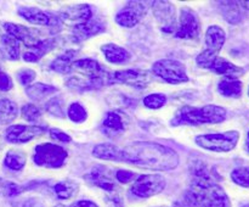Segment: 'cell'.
<instances>
[{"instance_id":"obj_1","label":"cell","mask_w":249,"mask_h":207,"mask_svg":"<svg viewBox=\"0 0 249 207\" xmlns=\"http://www.w3.org/2000/svg\"><path fill=\"white\" fill-rule=\"evenodd\" d=\"M121 161L151 170H170L179 165V156L160 144L136 141L121 149Z\"/></svg>"},{"instance_id":"obj_2","label":"cell","mask_w":249,"mask_h":207,"mask_svg":"<svg viewBox=\"0 0 249 207\" xmlns=\"http://www.w3.org/2000/svg\"><path fill=\"white\" fill-rule=\"evenodd\" d=\"M185 202L190 207H231L226 192L212 179L203 166L195 172V179L185 195Z\"/></svg>"},{"instance_id":"obj_3","label":"cell","mask_w":249,"mask_h":207,"mask_svg":"<svg viewBox=\"0 0 249 207\" xmlns=\"http://www.w3.org/2000/svg\"><path fill=\"white\" fill-rule=\"evenodd\" d=\"M226 119V110L216 105H206L203 107L185 106L177 112L172 121L173 126L180 124H204L221 123Z\"/></svg>"},{"instance_id":"obj_4","label":"cell","mask_w":249,"mask_h":207,"mask_svg":"<svg viewBox=\"0 0 249 207\" xmlns=\"http://www.w3.org/2000/svg\"><path fill=\"white\" fill-rule=\"evenodd\" d=\"M240 139L237 131L225 132V133L202 134L196 136V144L202 149L215 152H228L236 148Z\"/></svg>"},{"instance_id":"obj_5","label":"cell","mask_w":249,"mask_h":207,"mask_svg":"<svg viewBox=\"0 0 249 207\" xmlns=\"http://www.w3.org/2000/svg\"><path fill=\"white\" fill-rule=\"evenodd\" d=\"M67 158V151L56 144L45 143L36 146L33 160L36 165L46 168H58Z\"/></svg>"},{"instance_id":"obj_6","label":"cell","mask_w":249,"mask_h":207,"mask_svg":"<svg viewBox=\"0 0 249 207\" xmlns=\"http://www.w3.org/2000/svg\"><path fill=\"white\" fill-rule=\"evenodd\" d=\"M152 72L170 84H180L189 80L186 68L177 60H160L152 65Z\"/></svg>"},{"instance_id":"obj_7","label":"cell","mask_w":249,"mask_h":207,"mask_svg":"<svg viewBox=\"0 0 249 207\" xmlns=\"http://www.w3.org/2000/svg\"><path fill=\"white\" fill-rule=\"evenodd\" d=\"M165 188V179L160 174L140 175L131 187V191L139 197H151L162 192Z\"/></svg>"},{"instance_id":"obj_8","label":"cell","mask_w":249,"mask_h":207,"mask_svg":"<svg viewBox=\"0 0 249 207\" xmlns=\"http://www.w3.org/2000/svg\"><path fill=\"white\" fill-rule=\"evenodd\" d=\"M201 26L196 12L190 7H182L180 12V22L175 36L181 39L198 38Z\"/></svg>"},{"instance_id":"obj_9","label":"cell","mask_w":249,"mask_h":207,"mask_svg":"<svg viewBox=\"0 0 249 207\" xmlns=\"http://www.w3.org/2000/svg\"><path fill=\"white\" fill-rule=\"evenodd\" d=\"M152 80L150 72L143 70H124L109 75V83L118 82L135 88H146Z\"/></svg>"},{"instance_id":"obj_10","label":"cell","mask_w":249,"mask_h":207,"mask_svg":"<svg viewBox=\"0 0 249 207\" xmlns=\"http://www.w3.org/2000/svg\"><path fill=\"white\" fill-rule=\"evenodd\" d=\"M44 132H45L44 127L17 124V126H11L6 129L5 138L11 144H23L41 135Z\"/></svg>"},{"instance_id":"obj_11","label":"cell","mask_w":249,"mask_h":207,"mask_svg":"<svg viewBox=\"0 0 249 207\" xmlns=\"http://www.w3.org/2000/svg\"><path fill=\"white\" fill-rule=\"evenodd\" d=\"M146 14V6L143 2L140 1H129L126 6H124L118 14L116 15L117 23L123 27L136 26Z\"/></svg>"},{"instance_id":"obj_12","label":"cell","mask_w":249,"mask_h":207,"mask_svg":"<svg viewBox=\"0 0 249 207\" xmlns=\"http://www.w3.org/2000/svg\"><path fill=\"white\" fill-rule=\"evenodd\" d=\"M91 16V9L89 5H75V6H68L63 9L58 14V19L66 22H72V23L82 24L88 22Z\"/></svg>"},{"instance_id":"obj_13","label":"cell","mask_w":249,"mask_h":207,"mask_svg":"<svg viewBox=\"0 0 249 207\" xmlns=\"http://www.w3.org/2000/svg\"><path fill=\"white\" fill-rule=\"evenodd\" d=\"M4 28L9 36H11L16 40L24 43L28 48H31V46H33L34 44H36L39 41L38 38L36 37V32L28 28V27H24L16 23H9L7 22V23H4Z\"/></svg>"},{"instance_id":"obj_14","label":"cell","mask_w":249,"mask_h":207,"mask_svg":"<svg viewBox=\"0 0 249 207\" xmlns=\"http://www.w3.org/2000/svg\"><path fill=\"white\" fill-rule=\"evenodd\" d=\"M153 5H155L153 9H155L156 17L163 26L164 31H172V28L174 29V6L167 1H156Z\"/></svg>"},{"instance_id":"obj_15","label":"cell","mask_w":249,"mask_h":207,"mask_svg":"<svg viewBox=\"0 0 249 207\" xmlns=\"http://www.w3.org/2000/svg\"><path fill=\"white\" fill-rule=\"evenodd\" d=\"M55 48V40L53 39H44L39 40L38 43L34 44L33 46L28 49L23 54V60L27 62H36L39 61L46 53L51 51Z\"/></svg>"},{"instance_id":"obj_16","label":"cell","mask_w":249,"mask_h":207,"mask_svg":"<svg viewBox=\"0 0 249 207\" xmlns=\"http://www.w3.org/2000/svg\"><path fill=\"white\" fill-rule=\"evenodd\" d=\"M208 70H212L213 72L218 73V75H226L228 78H235L237 77V75H241V73L243 72V68L238 67V66L233 65L230 61L225 60V58L223 57H219V56H216V57L212 61Z\"/></svg>"},{"instance_id":"obj_17","label":"cell","mask_w":249,"mask_h":207,"mask_svg":"<svg viewBox=\"0 0 249 207\" xmlns=\"http://www.w3.org/2000/svg\"><path fill=\"white\" fill-rule=\"evenodd\" d=\"M18 14L29 23L38 24V26H49L51 24V16L40 9L32 6H21L18 9Z\"/></svg>"},{"instance_id":"obj_18","label":"cell","mask_w":249,"mask_h":207,"mask_svg":"<svg viewBox=\"0 0 249 207\" xmlns=\"http://www.w3.org/2000/svg\"><path fill=\"white\" fill-rule=\"evenodd\" d=\"M102 31V24L94 19H89L82 24H77L72 29V38L74 41H82L89 37L95 36Z\"/></svg>"},{"instance_id":"obj_19","label":"cell","mask_w":249,"mask_h":207,"mask_svg":"<svg viewBox=\"0 0 249 207\" xmlns=\"http://www.w3.org/2000/svg\"><path fill=\"white\" fill-rule=\"evenodd\" d=\"M225 39V32L219 26H211L207 29L206 44L208 46V50L218 54L221 50V48H223Z\"/></svg>"},{"instance_id":"obj_20","label":"cell","mask_w":249,"mask_h":207,"mask_svg":"<svg viewBox=\"0 0 249 207\" xmlns=\"http://www.w3.org/2000/svg\"><path fill=\"white\" fill-rule=\"evenodd\" d=\"M101 50L105 54L106 60L111 63H123L130 57V54L117 44H105Z\"/></svg>"},{"instance_id":"obj_21","label":"cell","mask_w":249,"mask_h":207,"mask_svg":"<svg viewBox=\"0 0 249 207\" xmlns=\"http://www.w3.org/2000/svg\"><path fill=\"white\" fill-rule=\"evenodd\" d=\"M92 155L100 160L121 161V148L113 144H99L92 150Z\"/></svg>"},{"instance_id":"obj_22","label":"cell","mask_w":249,"mask_h":207,"mask_svg":"<svg viewBox=\"0 0 249 207\" xmlns=\"http://www.w3.org/2000/svg\"><path fill=\"white\" fill-rule=\"evenodd\" d=\"M102 129L108 135H116L124 131L123 118L117 112H108L102 123Z\"/></svg>"},{"instance_id":"obj_23","label":"cell","mask_w":249,"mask_h":207,"mask_svg":"<svg viewBox=\"0 0 249 207\" xmlns=\"http://www.w3.org/2000/svg\"><path fill=\"white\" fill-rule=\"evenodd\" d=\"M106 167H102V166H97L92 169V172L90 173V179L94 184H96L97 187H100L101 189L107 190V191H112V190L116 188L114 183L112 182L111 178L107 175L106 173Z\"/></svg>"},{"instance_id":"obj_24","label":"cell","mask_w":249,"mask_h":207,"mask_svg":"<svg viewBox=\"0 0 249 207\" xmlns=\"http://www.w3.org/2000/svg\"><path fill=\"white\" fill-rule=\"evenodd\" d=\"M57 92L55 87L49 84H44V83H36L33 85H28L27 87V95L31 97L33 101H40V100L45 99L46 96H49L53 93Z\"/></svg>"},{"instance_id":"obj_25","label":"cell","mask_w":249,"mask_h":207,"mask_svg":"<svg viewBox=\"0 0 249 207\" xmlns=\"http://www.w3.org/2000/svg\"><path fill=\"white\" fill-rule=\"evenodd\" d=\"M218 90L224 96L238 97L242 93V83L235 78H226L219 83Z\"/></svg>"},{"instance_id":"obj_26","label":"cell","mask_w":249,"mask_h":207,"mask_svg":"<svg viewBox=\"0 0 249 207\" xmlns=\"http://www.w3.org/2000/svg\"><path fill=\"white\" fill-rule=\"evenodd\" d=\"M74 57H75L74 50L66 51L65 54L57 56V57L53 61V63H51V68L58 73L71 72V70H72V65L73 62H74Z\"/></svg>"},{"instance_id":"obj_27","label":"cell","mask_w":249,"mask_h":207,"mask_svg":"<svg viewBox=\"0 0 249 207\" xmlns=\"http://www.w3.org/2000/svg\"><path fill=\"white\" fill-rule=\"evenodd\" d=\"M17 106L7 99H0V124H6L17 117Z\"/></svg>"},{"instance_id":"obj_28","label":"cell","mask_w":249,"mask_h":207,"mask_svg":"<svg viewBox=\"0 0 249 207\" xmlns=\"http://www.w3.org/2000/svg\"><path fill=\"white\" fill-rule=\"evenodd\" d=\"M1 41L5 55L7 56V58H10V60H17L19 57V41L12 38L9 34L2 37Z\"/></svg>"},{"instance_id":"obj_29","label":"cell","mask_w":249,"mask_h":207,"mask_svg":"<svg viewBox=\"0 0 249 207\" xmlns=\"http://www.w3.org/2000/svg\"><path fill=\"white\" fill-rule=\"evenodd\" d=\"M26 165V156L19 151H9L5 156V166L12 170H21Z\"/></svg>"},{"instance_id":"obj_30","label":"cell","mask_w":249,"mask_h":207,"mask_svg":"<svg viewBox=\"0 0 249 207\" xmlns=\"http://www.w3.org/2000/svg\"><path fill=\"white\" fill-rule=\"evenodd\" d=\"M53 190L58 199L68 200L77 192L78 187L72 182H60L53 187Z\"/></svg>"},{"instance_id":"obj_31","label":"cell","mask_w":249,"mask_h":207,"mask_svg":"<svg viewBox=\"0 0 249 207\" xmlns=\"http://www.w3.org/2000/svg\"><path fill=\"white\" fill-rule=\"evenodd\" d=\"M223 6L224 17L228 19L230 23H238L241 21V12L237 6V2L235 1H224L221 2Z\"/></svg>"},{"instance_id":"obj_32","label":"cell","mask_w":249,"mask_h":207,"mask_svg":"<svg viewBox=\"0 0 249 207\" xmlns=\"http://www.w3.org/2000/svg\"><path fill=\"white\" fill-rule=\"evenodd\" d=\"M68 117L71 118V121L75 122V123H82L87 119L88 114H87V110L79 104V102H74L70 106L67 112Z\"/></svg>"},{"instance_id":"obj_33","label":"cell","mask_w":249,"mask_h":207,"mask_svg":"<svg viewBox=\"0 0 249 207\" xmlns=\"http://www.w3.org/2000/svg\"><path fill=\"white\" fill-rule=\"evenodd\" d=\"M231 178L236 184L241 187L249 188V167L236 168L231 173Z\"/></svg>"},{"instance_id":"obj_34","label":"cell","mask_w":249,"mask_h":207,"mask_svg":"<svg viewBox=\"0 0 249 207\" xmlns=\"http://www.w3.org/2000/svg\"><path fill=\"white\" fill-rule=\"evenodd\" d=\"M165 102H167V96L164 94H160V93L150 94L143 99V105L148 109H160V107L164 106Z\"/></svg>"},{"instance_id":"obj_35","label":"cell","mask_w":249,"mask_h":207,"mask_svg":"<svg viewBox=\"0 0 249 207\" xmlns=\"http://www.w3.org/2000/svg\"><path fill=\"white\" fill-rule=\"evenodd\" d=\"M22 116H23V118L27 119V121L36 122V119L40 118L41 112L36 105L27 104L22 107Z\"/></svg>"},{"instance_id":"obj_36","label":"cell","mask_w":249,"mask_h":207,"mask_svg":"<svg viewBox=\"0 0 249 207\" xmlns=\"http://www.w3.org/2000/svg\"><path fill=\"white\" fill-rule=\"evenodd\" d=\"M46 110L51 114L57 117H65V111H63V102L60 97H53L46 104Z\"/></svg>"},{"instance_id":"obj_37","label":"cell","mask_w":249,"mask_h":207,"mask_svg":"<svg viewBox=\"0 0 249 207\" xmlns=\"http://www.w3.org/2000/svg\"><path fill=\"white\" fill-rule=\"evenodd\" d=\"M216 56H218V54L213 53V51H211L207 49V50L202 51V53L197 56V63H198L201 67L208 68L209 66H211L212 61H213Z\"/></svg>"},{"instance_id":"obj_38","label":"cell","mask_w":249,"mask_h":207,"mask_svg":"<svg viewBox=\"0 0 249 207\" xmlns=\"http://www.w3.org/2000/svg\"><path fill=\"white\" fill-rule=\"evenodd\" d=\"M17 77H18V80L21 84L29 85L32 82H33L34 78H36V72H34L33 70H28V68H26V70L19 71Z\"/></svg>"},{"instance_id":"obj_39","label":"cell","mask_w":249,"mask_h":207,"mask_svg":"<svg viewBox=\"0 0 249 207\" xmlns=\"http://www.w3.org/2000/svg\"><path fill=\"white\" fill-rule=\"evenodd\" d=\"M50 136L53 139V140L61 141V143H70V141L72 140L68 134H66L65 132L60 131V129H56V128L50 129Z\"/></svg>"},{"instance_id":"obj_40","label":"cell","mask_w":249,"mask_h":207,"mask_svg":"<svg viewBox=\"0 0 249 207\" xmlns=\"http://www.w3.org/2000/svg\"><path fill=\"white\" fill-rule=\"evenodd\" d=\"M135 173L130 172V170H118L116 173V178L118 182L121 183H129L135 178Z\"/></svg>"},{"instance_id":"obj_41","label":"cell","mask_w":249,"mask_h":207,"mask_svg":"<svg viewBox=\"0 0 249 207\" xmlns=\"http://www.w3.org/2000/svg\"><path fill=\"white\" fill-rule=\"evenodd\" d=\"M12 88V80L6 73L0 71V90L1 92H7Z\"/></svg>"},{"instance_id":"obj_42","label":"cell","mask_w":249,"mask_h":207,"mask_svg":"<svg viewBox=\"0 0 249 207\" xmlns=\"http://www.w3.org/2000/svg\"><path fill=\"white\" fill-rule=\"evenodd\" d=\"M6 192L9 196H15V195H17L21 192V189H19V187H17L16 184H14V183H7Z\"/></svg>"},{"instance_id":"obj_43","label":"cell","mask_w":249,"mask_h":207,"mask_svg":"<svg viewBox=\"0 0 249 207\" xmlns=\"http://www.w3.org/2000/svg\"><path fill=\"white\" fill-rule=\"evenodd\" d=\"M71 207H97V205L89 200H80V201L74 202Z\"/></svg>"},{"instance_id":"obj_44","label":"cell","mask_w":249,"mask_h":207,"mask_svg":"<svg viewBox=\"0 0 249 207\" xmlns=\"http://www.w3.org/2000/svg\"><path fill=\"white\" fill-rule=\"evenodd\" d=\"M23 207H43V206H41L38 201H36V200H28V201L24 204Z\"/></svg>"},{"instance_id":"obj_45","label":"cell","mask_w":249,"mask_h":207,"mask_svg":"<svg viewBox=\"0 0 249 207\" xmlns=\"http://www.w3.org/2000/svg\"><path fill=\"white\" fill-rule=\"evenodd\" d=\"M238 4L243 5V7H246V9L249 10V1H241V2H238Z\"/></svg>"},{"instance_id":"obj_46","label":"cell","mask_w":249,"mask_h":207,"mask_svg":"<svg viewBox=\"0 0 249 207\" xmlns=\"http://www.w3.org/2000/svg\"><path fill=\"white\" fill-rule=\"evenodd\" d=\"M247 151L249 152V132H248V135H247Z\"/></svg>"},{"instance_id":"obj_47","label":"cell","mask_w":249,"mask_h":207,"mask_svg":"<svg viewBox=\"0 0 249 207\" xmlns=\"http://www.w3.org/2000/svg\"><path fill=\"white\" fill-rule=\"evenodd\" d=\"M242 207H249V204H247V205H243Z\"/></svg>"},{"instance_id":"obj_48","label":"cell","mask_w":249,"mask_h":207,"mask_svg":"<svg viewBox=\"0 0 249 207\" xmlns=\"http://www.w3.org/2000/svg\"><path fill=\"white\" fill-rule=\"evenodd\" d=\"M248 94H249V89H248Z\"/></svg>"}]
</instances>
